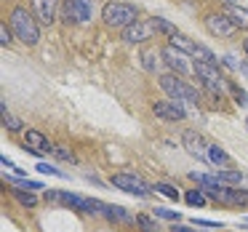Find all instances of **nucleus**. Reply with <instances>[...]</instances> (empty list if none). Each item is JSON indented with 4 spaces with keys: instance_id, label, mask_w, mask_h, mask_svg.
<instances>
[{
    "instance_id": "obj_1",
    "label": "nucleus",
    "mask_w": 248,
    "mask_h": 232,
    "mask_svg": "<svg viewBox=\"0 0 248 232\" xmlns=\"http://www.w3.org/2000/svg\"><path fill=\"white\" fill-rule=\"evenodd\" d=\"M8 27H11L14 38L22 40L24 46H38L40 40V27L35 14H30L24 6H14L11 14H8Z\"/></svg>"
},
{
    "instance_id": "obj_2",
    "label": "nucleus",
    "mask_w": 248,
    "mask_h": 232,
    "mask_svg": "<svg viewBox=\"0 0 248 232\" xmlns=\"http://www.w3.org/2000/svg\"><path fill=\"white\" fill-rule=\"evenodd\" d=\"M46 200L48 203H62L72 211H80V214H104V205H107L102 200L83 198V195L67 192V189H46Z\"/></svg>"
},
{
    "instance_id": "obj_3",
    "label": "nucleus",
    "mask_w": 248,
    "mask_h": 232,
    "mask_svg": "<svg viewBox=\"0 0 248 232\" xmlns=\"http://www.w3.org/2000/svg\"><path fill=\"white\" fill-rule=\"evenodd\" d=\"M160 88H163V93H168V99H173V102L195 104V107L200 104V93L195 91L189 83H184L182 77L176 75V72H168V75H163V77H160Z\"/></svg>"
},
{
    "instance_id": "obj_4",
    "label": "nucleus",
    "mask_w": 248,
    "mask_h": 232,
    "mask_svg": "<svg viewBox=\"0 0 248 232\" xmlns=\"http://www.w3.org/2000/svg\"><path fill=\"white\" fill-rule=\"evenodd\" d=\"M102 19L107 27H115V30H125L134 22H139L136 19V8L131 3H123V0H109L107 6L102 8Z\"/></svg>"
},
{
    "instance_id": "obj_5",
    "label": "nucleus",
    "mask_w": 248,
    "mask_h": 232,
    "mask_svg": "<svg viewBox=\"0 0 248 232\" xmlns=\"http://www.w3.org/2000/svg\"><path fill=\"white\" fill-rule=\"evenodd\" d=\"M62 16L67 24H86L93 19V0H62Z\"/></svg>"
},
{
    "instance_id": "obj_6",
    "label": "nucleus",
    "mask_w": 248,
    "mask_h": 232,
    "mask_svg": "<svg viewBox=\"0 0 248 232\" xmlns=\"http://www.w3.org/2000/svg\"><path fill=\"white\" fill-rule=\"evenodd\" d=\"M109 182H112V187L123 189V192H128V195H136V198H147V195H152V189H155L141 176H136V173H112Z\"/></svg>"
},
{
    "instance_id": "obj_7",
    "label": "nucleus",
    "mask_w": 248,
    "mask_h": 232,
    "mask_svg": "<svg viewBox=\"0 0 248 232\" xmlns=\"http://www.w3.org/2000/svg\"><path fill=\"white\" fill-rule=\"evenodd\" d=\"M203 24L214 38H232V35L237 32V27L232 24V19L227 16V14H208V16L203 19Z\"/></svg>"
},
{
    "instance_id": "obj_8",
    "label": "nucleus",
    "mask_w": 248,
    "mask_h": 232,
    "mask_svg": "<svg viewBox=\"0 0 248 232\" xmlns=\"http://www.w3.org/2000/svg\"><path fill=\"white\" fill-rule=\"evenodd\" d=\"M152 112L163 120H184L187 118V109L182 102H173V99H160V102L152 104Z\"/></svg>"
},
{
    "instance_id": "obj_9",
    "label": "nucleus",
    "mask_w": 248,
    "mask_h": 232,
    "mask_svg": "<svg viewBox=\"0 0 248 232\" xmlns=\"http://www.w3.org/2000/svg\"><path fill=\"white\" fill-rule=\"evenodd\" d=\"M152 35H155V27H152L150 19H139V22H134L131 27L123 30V40L125 43H144V40H150Z\"/></svg>"
},
{
    "instance_id": "obj_10",
    "label": "nucleus",
    "mask_w": 248,
    "mask_h": 232,
    "mask_svg": "<svg viewBox=\"0 0 248 232\" xmlns=\"http://www.w3.org/2000/svg\"><path fill=\"white\" fill-rule=\"evenodd\" d=\"M182 144H184V150H187L192 157H200V160L208 157V144H205V139L198 134V131H184Z\"/></svg>"
},
{
    "instance_id": "obj_11",
    "label": "nucleus",
    "mask_w": 248,
    "mask_h": 232,
    "mask_svg": "<svg viewBox=\"0 0 248 232\" xmlns=\"http://www.w3.org/2000/svg\"><path fill=\"white\" fill-rule=\"evenodd\" d=\"M32 14L40 24H54L59 14V0H32Z\"/></svg>"
},
{
    "instance_id": "obj_12",
    "label": "nucleus",
    "mask_w": 248,
    "mask_h": 232,
    "mask_svg": "<svg viewBox=\"0 0 248 232\" xmlns=\"http://www.w3.org/2000/svg\"><path fill=\"white\" fill-rule=\"evenodd\" d=\"M163 54V59H166V64L171 67L176 75H187V72H195L192 67L187 64V54H182V51H176L173 46H168V48H163L160 51Z\"/></svg>"
},
{
    "instance_id": "obj_13",
    "label": "nucleus",
    "mask_w": 248,
    "mask_h": 232,
    "mask_svg": "<svg viewBox=\"0 0 248 232\" xmlns=\"http://www.w3.org/2000/svg\"><path fill=\"white\" fill-rule=\"evenodd\" d=\"M24 144L35 147V150H40V152H51V150H54V144L48 141V136L40 134L38 128H27V134H24Z\"/></svg>"
},
{
    "instance_id": "obj_14",
    "label": "nucleus",
    "mask_w": 248,
    "mask_h": 232,
    "mask_svg": "<svg viewBox=\"0 0 248 232\" xmlns=\"http://www.w3.org/2000/svg\"><path fill=\"white\" fill-rule=\"evenodd\" d=\"M224 14L232 19V24H235V27L248 30V8L235 6V3H227V6H224Z\"/></svg>"
},
{
    "instance_id": "obj_15",
    "label": "nucleus",
    "mask_w": 248,
    "mask_h": 232,
    "mask_svg": "<svg viewBox=\"0 0 248 232\" xmlns=\"http://www.w3.org/2000/svg\"><path fill=\"white\" fill-rule=\"evenodd\" d=\"M0 123H3V128H8L11 134H16V131H22V120L16 118V115H11L8 112V107H6V102H0Z\"/></svg>"
},
{
    "instance_id": "obj_16",
    "label": "nucleus",
    "mask_w": 248,
    "mask_h": 232,
    "mask_svg": "<svg viewBox=\"0 0 248 232\" xmlns=\"http://www.w3.org/2000/svg\"><path fill=\"white\" fill-rule=\"evenodd\" d=\"M208 160L214 163V166H219V168H230L232 166V157L227 155L219 144H208Z\"/></svg>"
},
{
    "instance_id": "obj_17",
    "label": "nucleus",
    "mask_w": 248,
    "mask_h": 232,
    "mask_svg": "<svg viewBox=\"0 0 248 232\" xmlns=\"http://www.w3.org/2000/svg\"><path fill=\"white\" fill-rule=\"evenodd\" d=\"M104 216L107 219H112V221H123V224H134V216L128 214L125 208H120V205H104Z\"/></svg>"
},
{
    "instance_id": "obj_18",
    "label": "nucleus",
    "mask_w": 248,
    "mask_h": 232,
    "mask_svg": "<svg viewBox=\"0 0 248 232\" xmlns=\"http://www.w3.org/2000/svg\"><path fill=\"white\" fill-rule=\"evenodd\" d=\"M216 179H219L221 184H230V187H235V184L243 182V173H240V171H232V168H221V171H216Z\"/></svg>"
},
{
    "instance_id": "obj_19",
    "label": "nucleus",
    "mask_w": 248,
    "mask_h": 232,
    "mask_svg": "<svg viewBox=\"0 0 248 232\" xmlns=\"http://www.w3.org/2000/svg\"><path fill=\"white\" fill-rule=\"evenodd\" d=\"M171 46H173L176 51H182V54H192V51H195V46H198V43H192V40H189L187 35L176 32V35L171 38Z\"/></svg>"
},
{
    "instance_id": "obj_20",
    "label": "nucleus",
    "mask_w": 248,
    "mask_h": 232,
    "mask_svg": "<svg viewBox=\"0 0 248 232\" xmlns=\"http://www.w3.org/2000/svg\"><path fill=\"white\" fill-rule=\"evenodd\" d=\"M192 56H195V62H203V64H211V67H219V59H216V56L211 54V51L205 48V46H195Z\"/></svg>"
},
{
    "instance_id": "obj_21",
    "label": "nucleus",
    "mask_w": 248,
    "mask_h": 232,
    "mask_svg": "<svg viewBox=\"0 0 248 232\" xmlns=\"http://www.w3.org/2000/svg\"><path fill=\"white\" fill-rule=\"evenodd\" d=\"M152 22V27H155V32H163V35H168V38H173L176 35V27H173L168 19H163V16H152L150 19Z\"/></svg>"
},
{
    "instance_id": "obj_22",
    "label": "nucleus",
    "mask_w": 248,
    "mask_h": 232,
    "mask_svg": "<svg viewBox=\"0 0 248 232\" xmlns=\"http://www.w3.org/2000/svg\"><path fill=\"white\" fill-rule=\"evenodd\" d=\"M11 195L24 205V208H35V205H38V195L30 192V189H27V192H22V189H11Z\"/></svg>"
},
{
    "instance_id": "obj_23",
    "label": "nucleus",
    "mask_w": 248,
    "mask_h": 232,
    "mask_svg": "<svg viewBox=\"0 0 248 232\" xmlns=\"http://www.w3.org/2000/svg\"><path fill=\"white\" fill-rule=\"evenodd\" d=\"M136 227H139L141 232H160V227H157V221L152 219V216H147V214L136 216Z\"/></svg>"
},
{
    "instance_id": "obj_24",
    "label": "nucleus",
    "mask_w": 248,
    "mask_h": 232,
    "mask_svg": "<svg viewBox=\"0 0 248 232\" xmlns=\"http://www.w3.org/2000/svg\"><path fill=\"white\" fill-rule=\"evenodd\" d=\"M184 200H187L189 205H198V208H203V205H205V192H203V189H189V192L184 195Z\"/></svg>"
},
{
    "instance_id": "obj_25",
    "label": "nucleus",
    "mask_w": 248,
    "mask_h": 232,
    "mask_svg": "<svg viewBox=\"0 0 248 232\" xmlns=\"http://www.w3.org/2000/svg\"><path fill=\"white\" fill-rule=\"evenodd\" d=\"M155 192H160L163 198H168V200H179V189L171 187V184H166V182H157L155 184Z\"/></svg>"
},
{
    "instance_id": "obj_26",
    "label": "nucleus",
    "mask_w": 248,
    "mask_h": 232,
    "mask_svg": "<svg viewBox=\"0 0 248 232\" xmlns=\"http://www.w3.org/2000/svg\"><path fill=\"white\" fill-rule=\"evenodd\" d=\"M157 59H163L160 51H147V54H144V67H147L150 72H155V70H157V64H160Z\"/></svg>"
},
{
    "instance_id": "obj_27",
    "label": "nucleus",
    "mask_w": 248,
    "mask_h": 232,
    "mask_svg": "<svg viewBox=\"0 0 248 232\" xmlns=\"http://www.w3.org/2000/svg\"><path fill=\"white\" fill-rule=\"evenodd\" d=\"M54 152L56 157H59V160H67V163H75V155H72V150L70 147H64V144H54Z\"/></svg>"
},
{
    "instance_id": "obj_28",
    "label": "nucleus",
    "mask_w": 248,
    "mask_h": 232,
    "mask_svg": "<svg viewBox=\"0 0 248 232\" xmlns=\"http://www.w3.org/2000/svg\"><path fill=\"white\" fill-rule=\"evenodd\" d=\"M230 93H232V99H235L240 107H248V93L243 91L240 86H235V83H230Z\"/></svg>"
},
{
    "instance_id": "obj_29",
    "label": "nucleus",
    "mask_w": 248,
    "mask_h": 232,
    "mask_svg": "<svg viewBox=\"0 0 248 232\" xmlns=\"http://www.w3.org/2000/svg\"><path fill=\"white\" fill-rule=\"evenodd\" d=\"M11 184H16V187H27V189H43V184L40 182H32V179L22 176V179H8Z\"/></svg>"
},
{
    "instance_id": "obj_30",
    "label": "nucleus",
    "mask_w": 248,
    "mask_h": 232,
    "mask_svg": "<svg viewBox=\"0 0 248 232\" xmlns=\"http://www.w3.org/2000/svg\"><path fill=\"white\" fill-rule=\"evenodd\" d=\"M38 168L40 173H48V176H59V179H67V173L64 171H59V168H54V166H48V163H38Z\"/></svg>"
},
{
    "instance_id": "obj_31",
    "label": "nucleus",
    "mask_w": 248,
    "mask_h": 232,
    "mask_svg": "<svg viewBox=\"0 0 248 232\" xmlns=\"http://www.w3.org/2000/svg\"><path fill=\"white\" fill-rule=\"evenodd\" d=\"M14 43V32H11V27H6V22L0 24V46L6 48V46H11Z\"/></svg>"
},
{
    "instance_id": "obj_32",
    "label": "nucleus",
    "mask_w": 248,
    "mask_h": 232,
    "mask_svg": "<svg viewBox=\"0 0 248 232\" xmlns=\"http://www.w3.org/2000/svg\"><path fill=\"white\" fill-rule=\"evenodd\" d=\"M155 216H160V219H171V221L182 219V214H179V211H168V208H155Z\"/></svg>"
},
{
    "instance_id": "obj_33",
    "label": "nucleus",
    "mask_w": 248,
    "mask_h": 232,
    "mask_svg": "<svg viewBox=\"0 0 248 232\" xmlns=\"http://www.w3.org/2000/svg\"><path fill=\"white\" fill-rule=\"evenodd\" d=\"M192 224H198V227H221L219 221H208V219H198V216H195L192 219Z\"/></svg>"
},
{
    "instance_id": "obj_34",
    "label": "nucleus",
    "mask_w": 248,
    "mask_h": 232,
    "mask_svg": "<svg viewBox=\"0 0 248 232\" xmlns=\"http://www.w3.org/2000/svg\"><path fill=\"white\" fill-rule=\"evenodd\" d=\"M171 232H195L192 227H182V224H173L171 227Z\"/></svg>"
},
{
    "instance_id": "obj_35",
    "label": "nucleus",
    "mask_w": 248,
    "mask_h": 232,
    "mask_svg": "<svg viewBox=\"0 0 248 232\" xmlns=\"http://www.w3.org/2000/svg\"><path fill=\"white\" fill-rule=\"evenodd\" d=\"M243 48H246V54H248V38H246V43H243Z\"/></svg>"
},
{
    "instance_id": "obj_36",
    "label": "nucleus",
    "mask_w": 248,
    "mask_h": 232,
    "mask_svg": "<svg viewBox=\"0 0 248 232\" xmlns=\"http://www.w3.org/2000/svg\"><path fill=\"white\" fill-rule=\"evenodd\" d=\"M243 72H246V75H248V64H243Z\"/></svg>"
},
{
    "instance_id": "obj_37",
    "label": "nucleus",
    "mask_w": 248,
    "mask_h": 232,
    "mask_svg": "<svg viewBox=\"0 0 248 232\" xmlns=\"http://www.w3.org/2000/svg\"><path fill=\"white\" fill-rule=\"evenodd\" d=\"M246 125H248V120H246Z\"/></svg>"
}]
</instances>
